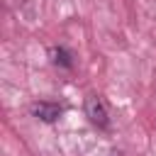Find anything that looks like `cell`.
<instances>
[{"label": "cell", "mask_w": 156, "mask_h": 156, "mask_svg": "<svg viewBox=\"0 0 156 156\" xmlns=\"http://www.w3.org/2000/svg\"><path fill=\"white\" fill-rule=\"evenodd\" d=\"M49 56H51V61H54L56 66H61V68H71V66H73V61H71L73 56H71L63 46H51V49H49Z\"/></svg>", "instance_id": "obj_3"}, {"label": "cell", "mask_w": 156, "mask_h": 156, "mask_svg": "<svg viewBox=\"0 0 156 156\" xmlns=\"http://www.w3.org/2000/svg\"><path fill=\"white\" fill-rule=\"evenodd\" d=\"M85 117H88L98 129H107V127H110L107 107H105V102H102L98 95H88V98H85Z\"/></svg>", "instance_id": "obj_1"}, {"label": "cell", "mask_w": 156, "mask_h": 156, "mask_svg": "<svg viewBox=\"0 0 156 156\" xmlns=\"http://www.w3.org/2000/svg\"><path fill=\"white\" fill-rule=\"evenodd\" d=\"M32 115H34L37 119H41V122H56V119L63 115V107H61L58 102H46V100H41V102H34V105H32Z\"/></svg>", "instance_id": "obj_2"}]
</instances>
